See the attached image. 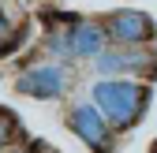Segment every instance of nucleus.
Listing matches in <instances>:
<instances>
[{
    "instance_id": "nucleus-1",
    "label": "nucleus",
    "mask_w": 157,
    "mask_h": 153,
    "mask_svg": "<svg viewBox=\"0 0 157 153\" xmlns=\"http://www.w3.org/2000/svg\"><path fill=\"white\" fill-rule=\"evenodd\" d=\"M94 105L109 116L116 131H127L142 120V112L150 105V86L135 79H101L94 86Z\"/></svg>"
},
{
    "instance_id": "nucleus-2",
    "label": "nucleus",
    "mask_w": 157,
    "mask_h": 153,
    "mask_svg": "<svg viewBox=\"0 0 157 153\" xmlns=\"http://www.w3.org/2000/svg\"><path fill=\"white\" fill-rule=\"evenodd\" d=\"M67 127L90 146V153H112V123L94 101L90 105H75L67 112Z\"/></svg>"
},
{
    "instance_id": "nucleus-3",
    "label": "nucleus",
    "mask_w": 157,
    "mask_h": 153,
    "mask_svg": "<svg viewBox=\"0 0 157 153\" xmlns=\"http://www.w3.org/2000/svg\"><path fill=\"white\" fill-rule=\"evenodd\" d=\"M15 90L26 93V97H37V101H52L67 90V75L60 64H34L15 79Z\"/></svg>"
},
{
    "instance_id": "nucleus-4",
    "label": "nucleus",
    "mask_w": 157,
    "mask_h": 153,
    "mask_svg": "<svg viewBox=\"0 0 157 153\" xmlns=\"http://www.w3.org/2000/svg\"><path fill=\"white\" fill-rule=\"evenodd\" d=\"M105 30H109V37L112 41H120V45H146L150 37L157 34V26H153V19L146 15V11H139V8H120V11H112L109 19H105Z\"/></svg>"
},
{
    "instance_id": "nucleus-5",
    "label": "nucleus",
    "mask_w": 157,
    "mask_h": 153,
    "mask_svg": "<svg viewBox=\"0 0 157 153\" xmlns=\"http://www.w3.org/2000/svg\"><path fill=\"white\" fill-rule=\"evenodd\" d=\"M105 37H109L105 26H94V23H82V19H78L71 26V34H67V41H71L75 56H101L105 52Z\"/></svg>"
},
{
    "instance_id": "nucleus-6",
    "label": "nucleus",
    "mask_w": 157,
    "mask_h": 153,
    "mask_svg": "<svg viewBox=\"0 0 157 153\" xmlns=\"http://www.w3.org/2000/svg\"><path fill=\"white\" fill-rule=\"evenodd\" d=\"M26 34H30V30H26V23H19L15 30L0 34V60H4V56H11L15 49H23V45H26Z\"/></svg>"
},
{
    "instance_id": "nucleus-7",
    "label": "nucleus",
    "mask_w": 157,
    "mask_h": 153,
    "mask_svg": "<svg viewBox=\"0 0 157 153\" xmlns=\"http://www.w3.org/2000/svg\"><path fill=\"white\" fill-rule=\"evenodd\" d=\"M19 131H23V127H19V120L11 116V112L8 108H0V149H4L15 135H19Z\"/></svg>"
},
{
    "instance_id": "nucleus-8",
    "label": "nucleus",
    "mask_w": 157,
    "mask_h": 153,
    "mask_svg": "<svg viewBox=\"0 0 157 153\" xmlns=\"http://www.w3.org/2000/svg\"><path fill=\"white\" fill-rule=\"evenodd\" d=\"M8 30H15V26L8 23V15H4V11H0V34H8Z\"/></svg>"
},
{
    "instance_id": "nucleus-9",
    "label": "nucleus",
    "mask_w": 157,
    "mask_h": 153,
    "mask_svg": "<svg viewBox=\"0 0 157 153\" xmlns=\"http://www.w3.org/2000/svg\"><path fill=\"white\" fill-rule=\"evenodd\" d=\"M150 153H157V142H153V146H150Z\"/></svg>"
}]
</instances>
